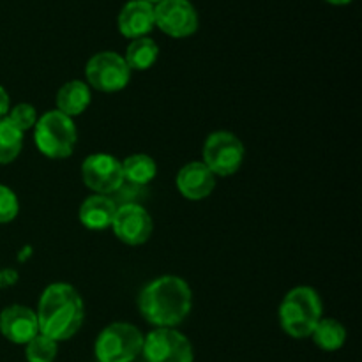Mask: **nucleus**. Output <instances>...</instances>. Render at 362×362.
<instances>
[{
  "instance_id": "nucleus-9",
  "label": "nucleus",
  "mask_w": 362,
  "mask_h": 362,
  "mask_svg": "<svg viewBox=\"0 0 362 362\" xmlns=\"http://www.w3.org/2000/svg\"><path fill=\"white\" fill-rule=\"evenodd\" d=\"M154 23L170 37H189L198 30V13L189 0H161L154 6Z\"/></svg>"
},
{
  "instance_id": "nucleus-1",
  "label": "nucleus",
  "mask_w": 362,
  "mask_h": 362,
  "mask_svg": "<svg viewBox=\"0 0 362 362\" xmlns=\"http://www.w3.org/2000/svg\"><path fill=\"white\" fill-rule=\"evenodd\" d=\"M193 306L189 285L177 276H161L148 283L140 293L138 308L156 329H173L182 324Z\"/></svg>"
},
{
  "instance_id": "nucleus-16",
  "label": "nucleus",
  "mask_w": 362,
  "mask_h": 362,
  "mask_svg": "<svg viewBox=\"0 0 362 362\" xmlns=\"http://www.w3.org/2000/svg\"><path fill=\"white\" fill-rule=\"evenodd\" d=\"M88 105H90V87L80 80L67 81L57 94V108L71 119L83 113Z\"/></svg>"
},
{
  "instance_id": "nucleus-20",
  "label": "nucleus",
  "mask_w": 362,
  "mask_h": 362,
  "mask_svg": "<svg viewBox=\"0 0 362 362\" xmlns=\"http://www.w3.org/2000/svg\"><path fill=\"white\" fill-rule=\"evenodd\" d=\"M23 147V133L7 117L0 119V165L14 161Z\"/></svg>"
},
{
  "instance_id": "nucleus-18",
  "label": "nucleus",
  "mask_w": 362,
  "mask_h": 362,
  "mask_svg": "<svg viewBox=\"0 0 362 362\" xmlns=\"http://www.w3.org/2000/svg\"><path fill=\"white\" fill-rule=\"evenodd\" d=\"M313 341L318 349L325 352H336L341 349L346 341V331L338 320L332 318H322L313 331Z\"/></svg>"
},
{
  "instance_id": "nucleus-14",
  "label": "nucleus",
  "mask_w": 362,
  "mask_h": 362,
  "mask_svg": "<svg viewBox=\"0 0 362 362\" xmlns=\"http://www.w3.org/2000/svg\"><path fill=\"white\" fill-rule=\"evenodd\" d=\"M177 187L187 200H204L216 187V175L202 161L187 163L177 175Z\"/></svg>"
},
{
  "instance_id": "nucleus-6",
  "label": "nucleus",
  "mask_w": 362,
  "mask_h": 362,
  "mask_svg": "<svg viewBox=\"0 0 362 362\" xmlns=\"http://www.w3.org/2000/svg\"><path fill=\"white\" fill-rule=\"evenodd\" d=\"M204 165L214 175L230 177L240 168L244 161V145L228 131L212 133L204 144Z\"/></svg>"
},
{
  "instance_id": "nucleus-5",
  "label": "nucleus",
  "mask_w": 362,
  "mask_h": 362,
  "mask_svg": "<svg viewBox=\"0 0 362 362\" xmlns=\"http://www.w3.org/2000/svg\"><path fill=\"white\" fill-rule=\"evenodd\" d=\"M144 349V334L134 325L115 322L103 329L94 352L99 362H133Z\"/></svg>"
},
{
  "instance_id": "nucleus-8",
  "label": "nucleus",
  "mask_w": 362,
  "mask_h": 362,
  "mask_svg": "<svg viewBox=\"0 0 362 362\" xmlns=\"http://www.w3.org/2000/svg\"><path fill=\"white\" fill-rule=\"evenodd\" d=\"M141 354L148 362H193V345L175 329H154L144 338Z\"/></svg>"
},
{
  "instance_id": "nucleus-24",
  "label": "nucleus",
  "mask_w": 362,
  "mask_h": 362,
  "mask_svg": "<svg viewBox=\"0 0 362 362\" xmlns=\"http://www.w3.org/2000/svg\"><path fill=\"white\" fill-rule=\"evenodd\" d=\"M7 112H9V94L6 92V88L0 87V119L6 117Z\"/></svg>"
},
{
  "instance_id": "nucleus-2",
  "label": "nucleus",
  "mask_w": 362,
  "mask_h": 362,
  "mask_svg": "<svg viewBox=\"0 0 362 362\" xmlns=\"http://www.w3.org/2000/svg\"><path fill=\"white\" fill-rule=\"evenodd\" d=\"M35 315L41 334L57 343L64 341L73 338L83 324V300L76 288L55 283L42 292Z\"/></svg>"
},
{
  "instance_id": "nucleus-13",
  "label": "nucleus",
  "mask_w": 362,
  "mask_h": 362,
  "mask_svg": "<svg viewBox=\"0 0 362 362\" xmlns=\"http://www.w3.org/2000/svg\"><path fill=\"white\" fill-rule=\"evenodd\" d=\"M117 27L124 37L138 39L148 35L156 27L154 4H148L145 0H129L120 9Z\"/></svg>"
},
{
  "instance_id": "nucleus-17",
  "label": "nucleus",
  "mask_w": 362,
  "mask_h": 362,
  "mask_svg": "<svg viewBox=\"0 0 362 362\" xmlns=\"http://www.w3.org/2000/svg\"><path fill=\"white\" fill-rule=\"evenodd\" d=\"M158 57L159 46L156 45L154 39L145 35V37H138L131 41V45L126 49L124 60H126L131 71H145L154 66Z\"/></svg>"
},
{
  "instance_id": "nucleus-21",
  "label": "nucleus",
  "mask_w": 362,
  "mask_h": 362,
  "mask_svg": "<svg viewBox=\"0 0 362 362\" xmlns=\"http://www.w3.org/2000/svg\"><path fill=\"white\" fill-rule=\"evenodd\" d=\"M57 350H59L57 341L39 332L35 338H32L27 343L25 356H27L28 362H53L57 357Z\"/></svg>"
},
{
  "instance_id": "nucleus-10",
  "label": "nucleus",
  "mask_w": 362,
  "mask_h": 362,
  "mask_svg": "<svg viewBox=\"0 0 362 362\" xmlns=\"http://www.w3.org/2000/svg\"><path fill=\"white\" fill-rule=\"evenodd\" d=\"M81 177L88 189L108 197L122 186V163L110 154H92L81 165Z\"/></svg>"
},
{
  "instance_id": "nucleus-7",
  "label": "nucleus",
  "mask_w": 362,
  "mask_h": 362,
  "mask_svg": "<svg viewBox=\"0 0 362 362\" xmlns=\"http://www.w3.org/2000/svg\"><path fill=\"white\" fill-rule=\"evenodd\" d=\"M87 81L99 92H119L131 80V69L122 55L115 52L95 53L87 64Z\"/></svg>"
},
{
  "instance_id": "nucleus-11",
  "label": "nucleus",
  "mask_w": 362,
  "mask_h": 362,
  "mask_svg": "<svg viewBox=\"0 0 362 362\" xmlns=\"http://www.w3.org/2000/svg\"><path fill=\"white\" fill-rule=\"evenodd\" d=\"M112 228L117 239L129 246L145 244L152 235V218L144 207L136 204H126L117 207Z\"/></svg>"
},
{
  "instance_id": "nucleus-23",
  "label": "nucleus",
  "mask_w": 362,
  "mask_h": 362,
  "mask_svg": "<svg viewBox=\"0 0 362 362\" xmlns=\"http://www.w3.org/2000/svg\"><path fill=\"white\" fill-rule=\"evenodd\" d=\"M18 198L9 187L0 186V223H11L18 216Z\"/></svg>"
},
{
  "instance_id": "nucleus-15",
  "label": "nucleus",
  "mask_w": 362,
  "mask_h": 362,
  "mask_svg": "<svg viewBox=\"0 0 362 362\" xmlns=\"http://www.w3.org/2000/svg\"><path fill=\"white\" fill-rule=\"evenodd\" d=\"M117 205L112 198L105 194H94L88 197L80 207V221L85 228L88 230H105L112 226L113 218H115Z\"/></svg>"
},
{
  "instance_id": "nucleus-26",
  "label": "nucleus",
  "mask_w": 362,
  "mask_h": 362,
  "mask_svg": "<svg viewBox=\"0 0 362 362\" xmlns=\"http://www.w3.org/2000/svg\"><path fill=\"white\" fill-rule=\"evenodd\" d=\"M145 2H148V4H158V2H161V0H145Z\"/></svg>"
},
{
  "instance_id": "nucleus-12",
  "label": "nucleus",
  "mask_w": 362,
  "mask_h": 362,
  "mask_svg": "<svg viewBox=\"0 0 362 362\" xmlns=\"http://www.w3.org/2000/svg\"><path fill=\"white\" fill-rule=\"evenodd\" d=\"M0 332L16 345H27L39 334L37 315L27 306H9L0 313Z\"/></svg>"
},
{
  "instance_id": "nucleus-19",
  "label": "nucleus",
  "mask_w": 362,
  "mask_h": 362,
  "mask_svg": "<svg viewBox=\"0 0 362 362\" xmlns=\"http://www.w3.org/2000/svg\"><path fill=\"white\" fill-rule=\"evenodd\" d=\"M122 173L124 180L127 179L129 182L144 186V184H148L151 180H154L156 173H158V166H156V161L151 156L133 154L124 159Z\"/></svg>"
},
{
  "instance_id": "nucleus-22",
  "label": "nucleus",
  "mask_w": 362,
  "mask_h": 362,
  "mask_svg": "<svg viewBox=\"0 0 362 362\" xmlns=\"http://www.w3.org/2000/svg\"><path fill=\"white\" fill-rule=\"evenodd\" d=\"M7 119H9L21 133H25V131L32 129V127L35 126V122H37V112H35V108L32 105L21 103V105L14 106V108L11 110Z\"/></svg>"
},
{
  "instance_id": "nucleus-3",
  "label": "nucleus",
  "mask_w": 362,
  "mask_h": 362,
  "mask_svg": "<svg viewBox=\"0 0 362 362\" xmlns=\"http://www.w3.org/2000/svg\"><path fill=\"white\" fill-rule=\"evenodd\" d=\"M320 320V296L310 286H297L290 290L279 306V322H281L283 331L296 339L313 334Z\"/></svg>"
},
{
  "instance_id": "nucleus-4",
  "label": "nucleus",
  "mask_w": 362,
  "mask_h": 362,
  "mask_svg": "<svg viewBox=\"0 0 362 362\" xmlns=\"http://www.w3.org/2000/svg\"><path fill=\"white\" fill-rule=\"evenodd\" d=\"M34 140L39 152L49 159H66L76 147L78 131L73 119L59 110L46 112L34 126Z\"/></svg>"
},
{
  "instance_id": "nucleus-25",
  "label": "nucleus",
  "mask_w": 362,
  "mask_h": 362,
  "mask_svg": "<svg viewBox=\"0 0 362 362\" xmlns=\"http://www.w3.org/2000/svg\"><path fill=\"white\" fill-rule=\"evenodd\" d=\"M325 2L332 4V6H346V4H350L352 0H325Z\"/></svg>"
}]
</instances>
